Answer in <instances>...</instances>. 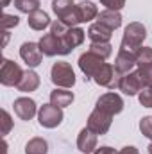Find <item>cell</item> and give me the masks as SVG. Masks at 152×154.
I'll use <instances>...</instances> for the list:
<instances>
[{
    "label": "cell",
    "mask_w": 152,
    "mask_h": 154,
    "mask_svg": "<svg viewBox=\"0 0 152 154\" xmlns=\"http://www.w3.org/2000/svg\"><path fill=\"white\" fill-rule=\"evenodd\" d=\"M145 38H147V27H145L141 22H131V23L123 29V36H122L120 48L138 52V50L143 47Z\"/></svg>",
    "instance_id": "cell-1"
},
{
    "label": "cell",
    "mask_w": 152,
    "mask_h": 154,
    "mask_svg": "<svg viewBox=\"0 0 152 154\" xmlns=\"http://www.w3.org/2000/svg\"><path fill=\"white\" fill-rule=\"evenodd\" d=\"M50 81L56 84V88H66L70 90L75 84V72L70 63L66 61H57L52 65L50 70Z\"/></svg>",
    "instance_id": "cell-2"
},
{
    "label": "cell",
    "mask_w": 152,
    "mask_h": 154,
    "mask_svg": "<svg viewBox=\"0 0 152 154\" xmlns=\"http://www.w3.org/2000/svg\"><path fill=\"white\" fill-rule=\"evenodd\" d=\"M63 118H65L63 109L54 104H43L38 109V122L45 129H54V127L61 125Z\"/></svg>",
    "instance_id": "cell-3"
},
{
    "label": "cell",
    "mask_w": 152,
    "mask_h": 154,
    "mask_svg": "<svg viewBox=\"0 0 152 154\" xmlns=\"http://www.w3.org/2000/svg\"><path fill=\"white\" fill-rule=\"evenodd\" d=\"M23 77V70L18 63L4 57L2 66H0V82L4 86H18V82Z\"/></svg>",
    "instance_id": "cell-4"
},
{
    "label": "cell",
    "mask_w": 152,
    "mask_h": 154,
    "mask_svg": "<svg viewBox=\"0 0 152 154\" xmlns=\"http://www.w3.org/2000/svg\"><path fill=\"white\" fill-rule=\"evenodd\" d=\"M106 63V59H102L99 54H95V52H91V50H86L84 54H81V57H79V68H81V72L84 74V79L88 81V79H93L95 74L99 72V68L102 66Z\"/></svg>",
    "instance_id": "cell-5"
},
{
    "label": "cell",
    "mask_w": 152,
    "mask_h": 154,
    "mask_svg": "<svg viewBox=\"0 0 152 154\" xmlns=\"http://www.w3.org/2000/svg\"><path fill=\"white\" fill-rule=\"evenodd\" d=\"M111 124H113V115L104 113V111H100V109L95 108V109L90 113V116H88L86 127H88L91 133H95V134L99 136V134H106V133L109 131Z\"/></svg>",
    "instance_id": "cell-6"
},
{
    "label": "cell",
    "mask_w": 152,
    "mask_h": 154,
    "mask_svg": "<svg viewBox=\"0 0 152 154\" xmlns=\"http://www.w3.org/2000/svg\"><path fill=\"white\" fill-rule=\"evenodd\" d=\"M123 99L118 95V93H114V91H108V93H104V95H100L99 99H97V104H95V108L97 109H100V111H104V113H109V115H118V113H122L123 111Z\"/></svg>",
    "instance_id": "cell-7"
},
{
    "label": "cell",
    "mask_w": 152,
    "mask_h": 154,
    "mask_svg": "<svg viewBox=\"0 0 152 154\" xmlns=\"http://www.w3.org/2000/svg\"><path fill=\"white\" fill-rule=\"evenodd\" d=\"M93 81H95L99 86H104V88H109V90H116V88H118V82H120V75L116 74L114 65L104 63V65L99 68V72L95 74Z\"/></svg>",
    "instance_id": "cell-8"
},
{
    "label": "cell",
    "mask_w": 152,
    "mask_h": 154,
    "mask_svg": "<svg viewBox=\"0 0 152 154\" xmlns=\"http://www.w3.org/2000/svg\"><path fill=\"white\" fill-rule=\"evenodd\" d=\"M20 57L23 59V63H25L29 68L39 66L41 61H43V52H41V48H39V43L25 41V43L20 47Z\"/></svg>",
    "instance_id": "cell-9"
},
{
    "label": "cell",
    "mask_w": 152,
    "mask_h": 154,
    "mask_svg": "<svg viewBox=\"0 0 152 154\" xmlns=\"http://www.w3.org/2000/svg\"><path fill=\"white\" fill-rule=\"evenodd\" d=\"M118 90H120L123 95H129V97L138 95V93L143 90V82H141V79H140L138 70H132V72H129V74H125V75L120 77Z\"/></svg>",
    "instance_id": "cell-10"
},
{
    "label": "cell",
    "mask_w": 152,
    "mask_h": 154,
    "mask_svg": "<svg viewBox=\"0 0 152 154\" xmlns=\"http://www.w3.org/2000/svg\"><path fill=\"white\" fill-rule=\"evenodd\" d=\"M86 36H88V32H86L84 29H81V27H68L63 36H57V38H61L63 48H65V56L70 54L75 47L82 45L84 39H86Z\"/></svg>",
    "instance_id": "cell-11"
},
{
    "label": "cell",
    "mask_w": 152,
    "mask_h": 154,
    "mask_svg": "<svg viewBox=\"0 0 152 154\" xmlns=\"http://www.w3.org/2000/svg\"><path fill=\"white\" fill-rule=\"evenodd\" d=\"M136 54L138 52L118 48V54H116V59H114V70L120 77L132 72V68L136 66Z\"/></svg>",
    "instance_id": "cell-12"
},
{
    "label": "cell",
    "mask_w": 152,
    "mask_h": 154,
    "mask_svg": "<svg viewBox=\"0 0 152 154\" xmlns=\"http://www.w3.org/2000/svg\"><path fill=\"white\" fill-rule=\"evenodd\" d=\"M39 48H41L43 56H48V57H54V56H65V48H63L61 38H57V36L52 34V32L41 36V39H39Z\"/></svg>",
    "instance_id": "cell-13"
},
{
    "label": "cell",
    "mask_w": 152,
    "mask_h": 154,
    "mask_svg": "<svg viewBox=\"0 0 152 154\" xmlns=\"http://www.w3.org/2000/svg\"><path fill=\"white\" fill-rule=\"evenodd\" d=\"M13 108H14L16 116L20 120H25V122L27 120H32L34 116L38 115V106H36V102L31 97H18L14 100Z\"/></svg>",
    "instance_id": "cell-14"
},
{
    "label": "cell",
    "mask_w": 152,
    "mask_h": 154,
    "mask_svg": "<svg viewBox=\"0 0 152 154\" xmlns=\"http://www.w3.org/2000/svg\"><path fill=\"white\" fill-rule=\"evenodd\" d=\"M77 149L82 154H91L97 151V134L91 133L88 127L81 129L79 136H77Z\"/></svg>",
    "instance_id": "cell-15"
},
{
    "label": "cell",
    "mask_w": 152,
    "mask_h": 154,
    "mask_svg": "<svg viewBox=\"0 0 152 154\" xmlns=\"http://www.w3.org/2000/svg\"><path fill=\"white\" fill-rule=\"evenodd\" d=\"M113 32L114 31H111L109 27H106L99 22H95L88 27V38L91 43H108L113 36Z\"/></svg>",
    "instance_id": "cell-16"
},
{
    "label": "cell",
    "mask_w": 152,
    "mask_h": 154,
    "mask_svg": "<svg viewBox=\"0 0 152 154\" xmlns=\"http://www.w3.org/2000/svg\"><path fill=\"white\" fill-rule=\"evenodd\" d=\"M74 99H75L74 91H70L66 88H56V90L50 91V104H54V106H57L61 109L68 108L74 102Z\"/></svg>",
    "instance_id": "cell-17"
},
{
    "label": "cell",
    "mask_w": 152,
    "mask_h": 154,
    "mask_svg": "<svg viewBox=\"0 0 152 154\" xmlns=\"http://www.w3.org/2000/svg\"><path fill=\"white\" fill-rule=\"evenodd\" d=\"M39 82H41V79L39 75L34 72V70H25L23 72V77H22V81L18 82V90L22 91V93H31V91H36L39 88Z\"/></svg>",
    "instance_id": "cell-18"
},
{
    "label": "cell",
    "mask_w": 152,
    "mask_h": 154,
    "mask_svg": "<svg viewBox=\"0 0 152 154\" xmlns=\"http://www.w3.org/2000/svg\"><path fill=\"white\" fill-rule=\"evenodd\" d=\"M97 22L102 23V25H106V27H109L111 31H116L118 27H122V14H120V11L104 9V11L99 13Z\"/></svg>",
    "instance_id": "cell-19"
},
{
    "label": "cell",
    "mask_w": 152,
    "mask_h": 154,
    "mask_svg": "<svg viewBox=\"0 0 152 154\" xmlns=\"http://www.w3.org/2000/svg\"><path fill=\"white\" fill-rule=\"evenodd\" d=\"M29 27L32 29V31H45L47 27H50L52 25V22H50V16L45 13V11H32L31 14H29Z\"/></svg>",
    "instance_id": "cell-20"
},
{
    "label": "cell",
    "mask_w": 152,
    "mask_h": 154,
    "mask_svg": "<svg viewBox=\"0 0 152 154\" xmlns=\"http://www.w3.org/2000/svg\"><path fill=\"white\" fill-rule=\"evenodd\" d=\"M77 13H79L81 23H86V22H91L99 16V7L90 0H82L81 4H77Z\"/></svg>",
    "instance_id": "cell-21"
},
{
    "label": "cell",
    "mask_w": 152,
    "mask_h": 154,
    "mask_svg": "<svg viewBox=\"0 0 152 154\" xmlns=\"http://www.w3.org/2000/svg\"><path fill=\"white\" fill-rule=\"evenodd\" d=\"M25 154H48V142L39 136L31 138L25 145Z\"/></svg>",
    "instance_id": "cell-22"
},
{
    "label": "cell",
    "mask_w": 152,
    "mask_h": 154,
    "mask_svg": "<svg viewBox=\"0 0 152 154\" xmlns=\"http://www.w3.org/2000/svg\"><path fill=\"white\" fill-rule=\"evenodd\" d=\"M77 4H74V0H52V11L57 16V20H61L63 16H66Z\"/></svg>",
    "instance_id": "cell-23"
},
{
    "label": "cell",
    "mask_w": 152,
    "mask_h": 154,
    "mask_svg": "<svg viewBox=\"0 0 152 154\" xmlns=\"http://www.w3.org/2000/svg\"><path fill=\"white\" fill-rule=\"evenodd\" d=\"M39 5H41L39 0H14V7L20 13H25V14H31L32 11H38Z\"/></svg>",
    "instance_id": "cell-24"
},
{
    "label": "cell",
    "mask_w": 152,
    "mask_h": 154,
    "mask_svg": "<svg viewBox=\"0 0 152 154\" xmlns=\"http://www.w3.org/2000/svg\"><path fill=\"white\" fill-rule=\"evenodd\" d=\"M88 50H91V52L99 54L102 59H108V57L113 54V45H111L109 41H108V43H91Z\"/></svg>",
    "instance_id": "cell-25"
},
{
    "label": "cell",
    "mask_w": 152,
    "mask_h": 154,
    "mask_svg": "<svg viewBox=\"0 0 152 154\" xmlns=\"http://www.w3.org/2000/svg\"><path fill=\"white\" fill-rule=\"evenodd\" d=\"M152 63V47H141L136 54V66H143Z\"/></svg>",
    "instance_id": "cell-26"
},
{
    "label": "cell",
    "mask_w": 152,
    "mask_h": 154,
    "mask_svg": "<svg viewBox=\"0 0 152 154\" xmlns=\"http://www.w3.org/2000/svg\"><path fill=\"white\" fill-rule=\"evenodd\" d=\"M138 74H140V79L143 82V88L152 86V63L143 65V66H138Z\"/></svg>",
    "instance_id": "cell-27"
},
{
    "label": "cell",
    "mask_w": 152,
    "mask_h": 154,
    "mask_svg": "<svg viewBox=\"0 0 152 154\" xmlns=\"http://www.w3.org/2000/svg\"><path fill=\"white\" fill-rule=\"evenodd\" d=\"M18 23H20V18H18V16H14V14H7V13H4V14H2L0 25H2V29H4V31H9V29L16 27Z\"/></svg>",
    "instance_id": "cell-28"
},
{
    "label": "cell",
    "mask_w": 152,
    "mask_h": 154,
    "mask_svg": "<svg viewBox=\"0 0 152 154\" xmlns=\"http://www.w3.org/2000/svg\"><path fill=\"white\" fill-rule=\"evenodd\" d=\"M138 100L143 108H152V86L149 88H143L140 93H138Z\"/></svg>",
    "instance_id": "cell-29"
},
{
    "label": "cell",
    "mask_w": 152,
    "mask_h": 154,
    "mask_svg": "<svg viewBox=\"0 0 152 154\" xmlns=\"http://www.w3.org/2000/svg\"><path fill=\"white\" fill-rule=\"evenodd\" d=\"M140 131H141L143 136L152 140V116H143L140 120Z\"/></svg>",
    "instance_id": "cell-30"
},
{
    "label": "cell",
    "mask_w": 152,
    "mask_h": 154,
    "mask_svg": "<svg viewBox=\"0 0 152 154\" xmlns=\"http://www.w3.org/2000/svg\"><path fill=\"white\" fill-rule=\"evenodd\" d=\"M0 116H2V136H5V134H9V131H11V127H13V120H11V115L5 111V109H2L0 111Z\"/></svg>",
    "instance_id": "cell-31"
},
{
    "label": "cell",
    "mask_w": 152,
    "mask_h": 154,
    "mask_svg": "<svg viewBox=\"0 0 152 154\" xmlns=\"http://www.w3.org/2000/svg\"><path fill=\"white\" fill-rule=\"evenodd\" d=\"M125 2L127 0H100V4L106 7V9H111V11H120L125 7Z\"/></svg>",
    "instance_id": "cell-32"
},
{
    "label": "cell",
    "mask_w": 152,
    "mask_h": 154,
    "mask_svg": "<svg viewBox=\"0 0 152 154\" xmlns=\"http://www.w3.org/2000/svg\"><path fill=\"white\" fill-rule=\"evenodd\" d=\"M95 154H116V151L113 147H109V145H104V147H97Z\"/></svg>",
    "instance_id": "cell-33"
},
{
    "label": "cell",
    "mask_w": 152,
    "mask_h": 154,
    "mask_svg": "<svg viewBox=\"0 0 152 154\" xmlns=\"http://www.w3.org/2000/svg\"><path fill=\"white\" fill-rule=\"evenodd\" d=\"M116 154H140V151H138L134 145H127V147H123L122 151H118Z\"/></svg>",
    "instance_id": "cell-34"
},
{
    "label": "cell",
    "mask_w": 152,
    "mask_h": 154,
    "mask_svg": "<svg viewBox=\"0 0 152 154\" xmlns=\"http://www.w3.org/2000/svg\"><path fill=\"white\" fill-rule=\"evenodd\" d=\"M11 4V0H2V7H7Z\"/></svg>",
    "instance_id": "cell-35"
},
{
    "label": "cell",
    "mask_w": 152,
    "mask_h": 154,
    "mask_svg": "<svg viewBox=\"0 0 152 154\" xmlns=\"http://www.w3.org/2000/svg\"><path fill=\"white\" fill-rule=\"evenodd\" d=\"M147 151H149V154H152V140H150V145L147 147Z\"/></svg>",
    "instance_id": "cell-36"
}]
</instances>
